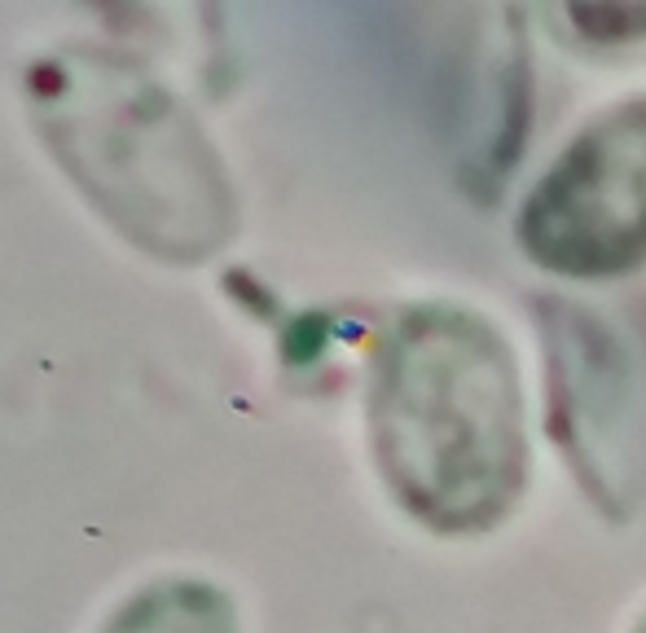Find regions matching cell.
<instances>
[{
	"label": "cell",
	"instance_id": "52a82bcc",
	"mask_svg": "<svg viewBox=\"0 0 646 633\" xmlns=\"http://www.w3.org/2000/svg\"><path fill=\"white\" fill-rule=\"evenodd\" d=\"M633 633H646V616H642V620H638V629H633Z\"/></svg>",
	"mask_w": 646,
	"mask_h": 633
},
{
	"label": "cell",
	"instance_id": "3957f363",
	"mask_svg": "<svg viewBox=\"0 0 646 633\" xmlns=\"http://www.w3.org/2000/svg\"><path fill=\"white\" fill-rule=\"evenodd\" d=\"M102 84L115 110L97 115L75 93H66L58 150L66 154L75 176L93 185V198H102L110 216H124L132 198V172L141 181H154L163 203L176 211L181 229L194 242V255H207L211 242L220 238V220L229 216L220 176L172 172L163 163H154V154H163V159H198V154H207L203 137L185 128V119L176 115V102L163 97L159 88L128 80L124 71H102Z\"/></svg>",
	"mask_w": 646,
	"mask_h": 633
},
{
	"label": "cell",
	"instance_id": "8992f818",
	"mask_svg": "<svg viewBox=\"0 0 646 633\" xmlns=\"http://www.w3.org/2000/svg\"><path fill=\"white\" fill-rule=\"evenodd\" d=\"M559 14L572 22L576 40L598 44V49L646 44V9L642 5H567Z\"/></svg>",
	"mask_w": 646,
	"mask_h": 633
},
{
	"label": "cell",
	"instance_id": "7a4b0ae2",
	"mask_svg": "<svg viewBox=\"0 0 646 633\" xmlns=\"http://www.w3.org/2000/svg\"><path fill=\"white\" fill-rule=\"evenodd\" d=\"M537 269L603 282L646 264V97H629L567 141L519 211Z\"/></svg>",
	"mask_w": 646,
	"mask_h": 633
},
{
	"label": "cell",
	"instance_id": "6da1fadb",
	"mask_svg": "<svg viewBox=\"0 0 646 633\" xmlns=\"http://www.w3.org/2000/svg\"><path fill=\"white\" fill-rule=\"evenodd\" d=\"M370 444L422 528H497L528 484V401L506 335L462 304L405 308L374 357Z\"/></svg>",
	"mask_w": 646,
	"mask_h": 633
},
{
	"label": "cell",
	"instance_id": "5b68a950",
	"mask_svg": "<svg viewBox=\"0 0 646 633\" xmlns=\"http://www.w3.org/2000/svg\"><path fill=\"white\" fill-rule=\"evenodd\" d=\"M106 633H238L233 603L211 585L167 581L137 594Z\"/></svg>",
	"mask_w": 646,
	"mask_h": 633
},
{
	"label": "cell",
	"instance_id": "277c9868",
	"mask_svg": "<svg viewBox=\"0 0 646 633\" xmlns=\"http://www.w3.org/2000/svg\"><path fill=\"white\" fill-rule=\"evenodd\" d=\"M541 321L550 361V431L567 453V471H576L585 493L607 510L629 497L633 383L625 348L594 313L567 299H545Z\"/></svg>",
	"mask_w": 646,
	"mask_h": 633
}]
</instances>
